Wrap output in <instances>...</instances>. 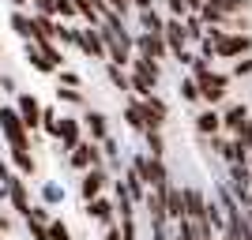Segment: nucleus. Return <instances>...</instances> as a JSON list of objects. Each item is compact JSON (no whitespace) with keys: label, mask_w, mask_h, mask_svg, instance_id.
I'll list each match as a JSON object with an SVG mask.
<instances>
[{"label":"nucleus","mask_w":252,"mask_h":240,"mask_svg":"<svg viewBox=\"0 0 252 240\" xmlns=\"http://www.w3.org/2000/svg\"><path fill=\"white\" fill-rule=\"evenodd\" d=\"M53 42H61V45H68V49H75V27L61 23V27H57V38H53Z\"/></svg>","instance_id":"obj_35"},{"label":"nucleus","mask_w":252,"mask_h":240,"mask_svg":"<svg viewBox=\"0 0 252 240\" xmlns=\"http://www.w3.org/2000/svg\"><path fill=\"white\" fill-rule=\"evenodd\" d=\"M136 56H143V60H166L169 49H166V34H147V30H139L136 34Z\"/></svg>","instance_id":"obj_8"},{"label":"nucleus","mask_w":252,"mask_h":240,"mask_svg":"<svg viewBox=\"0 0 252 240\" xmlns=\"http://www.w3.org/2000/svg\"><path fill=\"white\" fill-rule=\"evenodd\" d=\"M143 139H147L151 158H166V132H143Z\"/></svg>","instance_id":"obj_27"},{"label":"nucleus","mask_w":252,"mask_h":240,"mask_svg":"<svg viewBox=\"0 0 252 240\" xmlns=\"http://www.w3.org/2000/svg\"><path fill=\"white\" fill-rule=\"evenodd\" d=\"M136 19H139V30H147V34H162V30H166V15H162L158 8L136 11Z\"/></svg>","instance_id":"obj_22"},{"label":"nucleus","mask_w":252,"mask_h":240,"mask_svg":"<svg viewBox=\"0 0 252 240\" xmlns=\"http://www.w3.org/2000/svg\"><path fill=\"white\" fill-rule=\"evenodd\" d=\"M8 203H11V210H15L19 218H27V214H31V207H34V203H31V191H27V177H19V173L11 177Z\"/></svg>","instance_id":"obj_14"},{"label":"nucleus","mask_w":252,"mask_h":240,"mask_svg":"<svg viewBox=\"0 0 252 240\" xmlns=\"http://www.w3.org/2000/svg\"><path fill=\"white\" fill-rule=\"evenodd\" d=\"M11 30H15V34H19V38H23V42H34V38H38V23H34V15H31V11H23V8H15V11H11Z\"/></svg>","instance_id":"obj_18"},{"label":"nucleus","mask_w":252,"mask_h":240,"mask_svg":"<svg viewBox=\"0 0 252 240\" xmlns=\"http://www.w3.org/2000/svg\"><path fill=\"white\" fill-rule=\"evenodd\" d=\"M155 4H162V0H155Z\"/></svg>","instance_id":"obj_47"},{"label":"nucleus","mask_w":252,"mask_h":240,"mask_svg":"<svg viewBox=\"0 0 252 240\" xmlns=\"http://www.w3.org/2000/svg\"><path fill=\"white\" fill-rule=\"evenodd\" d=\"M245 75H252V56H241V60L230 68V79H245Z\"/></svg>","instance_id":"obj_36"},{"label":"nucleus","mask_w":252,"mask_h":240,"mask_svg":"<svg viewBox=\"0 0 252 240\" xmlns=\"http://www.w3.org/2000/svg\"><path fill=\"white\" fill-rule=\"evenodd\" d=\"M42 199H45V207H57V203H64V188L61 184H42Z\"/></svg>","instance_id":"obj_31"},{"label":"nucleus","mask_w":252,"mask_h":240,"mask_svg":"<svg viewBox=\"0 0 252 240\" xmlns=\"http://www.w3.org/2000/svg\"><path fill=\"white\" fill-rule=\"evenodd\" d=\"M15 113H19V120L27 124V132H38V128H42V102H38L31 90H19V94H15Z\"/></svg>","instance_id":"obj_7"},{"label":"nucleus","mask_w":252,"mask_h":240,"mask_svg":"<svg viewBox=\"0 0 252 240\" xmlns=\"http://www.w3.org/2000/svg\"><path fill=\"white\" fill-rule=\"evenodd\" d=\"M203 4H211V8L226 11V15H241V11H249V8H252L249 0H203Z\"/></svg>","instance_id":"obj_28"},{"label":"nucleus","mask_w":252,"mask_h":240,"mask_svg":"<svg viewBox=\"0 0 252 240\" xmlns=\"http://www.w3.org/2000/svg\"><path fill=\"white\" fill-rule=\"evenodd\" d=\"M109 11H117V15H125L128 19V11H132V0H102Z\"/></svg>","instance_id":"obj_38"},{"label":"nucleus","mask_w":252,"mask_h":240,"mask_svg":"<svg viewBox=\"0 0 252 240\" xmlns=\"http://www.w3.org/2000/svg\"><path fill=\"white\" fill-rule=\"evenodd\" d=\"M68 165H72L75 173H87V169H102V165H105L102 146H98L94 139H83V143L75 146V150H68Z\"/></svg>","instance_id":"obj_4"},{"label":"nucleus","mask_w":252,"mask_h":240,"mask_svg":"<svg viewBox=\"0 0 252 240\" xmlns=\"http://www.w3.org/2000/svg\"><path fill=\"white\" fill-rule=\"evenodd\" d=\"M57 83H61V86H75V90H79V86H83V75L72 72V68H57Z\"/></svg>","instance_id":"obj_32"},{"label":"nucleus","mask_w":252,"mask_h":240,"mask_svg":"<svg viewBox=\"0 0 252 240\" xmlns=\"http://www.w3.org/2000/svg\"><path fill=\"white\" fill-rule=\"evenodd\" d=\"M23 56H27V64H31L34 72H42V75H57V68H53V64L42 56V49H38L34 42H27V45H23Z\"/></svg>","instance_id":"obj_23"},{"label":"nucleus","mask_w":252,"mask_h":240,"mask_svg":"<svg viewBox=\"0 0 252 240\" xmlns=\"http://www.w3.org/2000/svg\"><path fill=\"white\" fill-rule=\"evenodd\" d=\"M200 83V102L203 105H215L219 109L222 102H226V94H230V72H219V68H211L203 79H196Z\"/></svg>","instance_id":"obj_2"},{"label":"nucleus","mask_w":252,"mask_h":240,"mask_svg":"<svg viewBox=\"0 0 252 240\" xmlns=\"http://www.w3.org/2000/svg\"><path fill=\"white\" fill-rule=\"evenodd\" d=\"M249 105L245 102H230L226 109H222V135H230V139H241L245 124H249Z\"/></svg>","instance_id":"obj_6"},{"label":"nucleus","mask_w":252,"mask_h":240,"mask_svg":"<svg viewBox=\"0 0 252 240\" xmlns=\"http://www.w3.org/2000/svg\"><path fill=\"white\" fill-rule=\"evenodd\" d=\"M117 225H121V237H125V240H139L136 218H121V221H117Z\"/></svg>","instance_id":"obj_37"},{"label":"nucleus","mask_w":252,"mask_h":240,"mask_svg":"<svg viewBox=\"0 0 252 240\" xmlns=\"http://www.w3.org/2000/svg\"><path fill=\"white\" fill-rule=\"evenodd\" d=\"M8 229H11V218L4 214V210H0V233H8Z\"/></svg>","instance_id":"obj_43"},{"label":"nucleus","mask_w":252,"mask_h":240,"mask_svg":"<svg viewBox=\"0 0 252 240\" xmlns=\"http://www.w3.org/2000/svg\"><path fill=\"white\" fill-rule=\"evenodd\" d=\"M219 240H233V237H230V233H222V237H219Z\"/></svg>","instance_id":"obj_45"},{"label":"nucleus","mask_w":252,"mask_h":240,"mask_svg":"<svg viewBox=\"0 0 252 240\" xmlns=\"http://www.w3.org/2000/svg\"><path fill=\"white\" fill-rule=\"evenodd\" d=\"M166 214H169V225H177L181 218H189V207H185V184H169L166 188Z\"/></svg>","instance_id":"obj_17"},{"label":"nucleus","mask_w":252,"mask_h":240,"mask_svg":"<svg viewBox=\"0 0 252 240\" xmlns=\"http://www.w3.org/2000/svg\"><path fill=\"white\" fill-rule=\"evenodd\" d=\"M49 240H72V229L61 218H49Z\"/></svg>","instance_id":"obj_34"},{"label":"nucleus","mask_w":252,"mask_h":240,"mask_svg":"<svg viewBox=\"0 0 252 240\" xmlns=\"http://www.w3.org/2000/svg\"><path fill=\"white\" fill-rule=\"evenodd\" d=\"M139 105H143V116H147V132H166V124H169V105L162 102L158 94L139 98Z\"/></svg>","instance_id":"obj_10"},{"label":"nucleus","mask_w":252,"mask_h":240,"mask_svg":"<svg viewBox=\"0 0 252 240\" xmlns=\"http://www.w3.org/2000/svg\"><path fill=\"white\" fill-rule=\"evenodd\" d=\"M125 120H128V128L132 132H147V116H143V105H139V98L136 94H128V102H125Z\"/></svg>","instance_id":"obj_21"},{"label":"nucleus","mask_w":252,"mask_h":240,"mask_svg":"<svg viewBox=\"0 0 252 240\" xmlns=\"http://www.w3.org/2000/svg\"><path fill=\"white\" fill-rule=\"evenodd\" d=\"M42 132L49 139H57V132H61V120H57V105H42Z\"/></svg>","instance_id":"obj_26"},{"label":"nucleus","mask_w":252,"mask_h":240,"mask_svg":"<svg viewBox=\"0 0 252 240\" xmlns=\"http://www.w3.org/2000/svg\"><path fill=\"white\" fill-rule=\"evenodd\" d=\"M0 83H4V90H8V94H19V90H15V79H11V75H4Z\"/></svg>","instance_id":"obj_41"},{"label":"nucleus","mask_w":252,"mask_h":240,"mask_svg":"<svg viewBox=\"0 0 252 240\" xmlns=\"http://www.w3.org/2000/svg\"><path fill=\"white\" fill-rule=\"evenodd\" d=\"M132 8L143 11V8H158V4H155V0H132Z\"/></svg>","instance_id":"obj_42"},{"label":"nucleus","mask_w":252,"mask_h":240,"mask_svg":"<svg viewBox=\"0 0 252 240\" xmlns=\"http://www.w3.org/2000/svg\"><path fill=\"white\" fill-rule=\"evenodd\" d=\"M57 102L79 105V109H83V105H87V94H83V90H75V86H61V90H57Z\"/></svg>","instance_id":"obj_29"},{"label":"nucleus","mask_w":252,"mask_h":240,"mask_svg":"<svg viewBox=\"0 0 252 240\" xmlns=\"http://www.w3.org/2000/svg\"><path fill=\"white\" fill-rule=\"evenodd\" d=\"M109 184H113V173H109L105 165H102V169H87L83 180H79V195H83V203L98 199L105 188H109Z\"/></svg>","instance_id":"obj_9"},{"label":"nucleus","mask_w":252,"mask_h":240,"mask_svg":"<svg viewBox=\"0 0 252 240\" xmlns=\"http://www.w3.org/2000/svg\"><path fill=\"white\" fill-rule=\"evenodd\" d=\"M57 143H61L64 154H68V150H75V146L83 143V120H79V116H61V132H57Z\"/></svg>","instance_id":"obj_13"},{"label":"nucleus","mask_w":252,"mask_h":240,"mask_svg":"<svg viewBox=\"0 0 252 240\" xmlns=\"http://www.w3.org/2000/svg\"><path fill=\"white\" fill-rule=\"evenodd\" d=\"M241 143L252 150V113H249V124H245V132H241Z\"/></svg>","instance_id":"obj_40"},{"label":"nucleus","mask_w":252,"mask_h":240,"mask_svg":"<svg viewBox=\"0 0 252 240\" xmlns=\"http://www.w3.org/2000/svg\"><path fill=\"white\" fill-rule=\"evenodd\" d=\"M8 161L15 165V173L19 177H34V169H38V161H34L31 146H8Z\"/></svg>","instance_id":"obj_19"},{"label":"nucleus","mask_w":252,"mask_h":240,"mask_svg":"<svg viewBox=\"0 0 252 240\" xmlns=\"http://www.w3.org/2000/svg\"><path fill=\"white\" fill-rule=\"evenodd\" d=\"M87 218L91 221H98V225H117V207H113V199H105V195H98V199H91L87 203Z\"/></svg>","instance_id":"obj_15"},{"label":"nucleus","mask_w":252,"mask_h":240,"mask_svg":"<svg viewBox=\"0 0 252 240\" xmlns=\"http://www.w3.org/2000/svg\"><path fill=\"white\" fill-rule=\"evenodd\" d=\"M75 49L87 60H105V42H102V27H75Z\"/></svg>","instance_id":"obj_5"},{"label":"nucleus","mask_w":252,"mask_h":240,"mask_svg":"<svg viewBox=\"0 0 252 240\" xmlns=\"http://www.w3.org/2000/svg\"><path fill=\"white\" fill-rule=\"evenodd\" d=\"M105 79H109V86H113V90H121V94H132L128 68H121V64H105Z\"/></svg>","instance_id":"obj_24"},{"label":"nucleus","mask_w":252,"mask_h":240,"mask_svg":"<svg viewBox=\"0 0 252 240\" xmlns=\"http://www.w3.org/2000/svg\"><path fill=\"white\" fill-rule=\"evenodd\" d=\"M181 102H189V105H203L200 102V83H196V79H192V75H185V79H181Z\"/></svg>","instance_id":"obj_25"},{"label":"nucleus","mask_w":252,"mask_h":240,"mask_svg":"<svg viewBox=\"0 0 252 240\" xmlns=\"http://www.w3.org/2000/svg\"><path fill=\"white\" fill-rule=\"evenodd\" d=\"M121 184L128 188V195H132V203H136V207L147 199V184H143V177H139L132 165H125V173H121Z\"/></svg>","instance_id":"obj_20"},{"label":"nucleus","mask_w":252,"mask_h":240,"mask_svg":"<svg viewBox=\"0 0 252 240\" xmlns=\"http://www.w3.org/2000/svg\"><path fill=\"white\" fill-rule=\"evenodd\" d=\"M166 49H169V56H173V60H177L181 53L189 49V30H185V19H169L166 15Z\"/></svg>","instance_id":"obj_12"},{"label":"nucleus","mask_w":252,"mask_h":240,"mask_svg":"<svg viewBox=\"0 0 252 240\" xmlns=\"http://www.w3.org/2000/svg\"><path fill=\"white\" fill-rule=\"evenodd\" d=\"M249 184H252V161H249Z\"/></svg>","instance_id":"obj_46"},{"label":"nucleus","mask_w":252,"mask_h":240,"mask_svg":"<svg viewBox=\"0 0 252 240\" xmlns=\"http://www.w3.org/2000/svg\"><path fill=\"white\" fill-rule=\"evenodd\" d=\"M0 135L8 139V146H31V132L19 120L15 105H0Z\"/></svg>","instance_id":"obj_3"},{"label":"nucleus","mask_w":252,"mask_h":240,"mask_svg":"<svg viewBox=\"0 0 252 240\" xmlns=\"http://www.w3.org/2000/svg\"><path fill=\"white\" fill-rule=\"evenodd\" d=\"M83 132H87V139H94V143H102L105 135H109V116L102 113V109H87L83 116Z\"/></svg>","instance_id":"obj_16"},{"label":"nucleus","mask_w":252,"mask_h":240,"mask_svg":"<svg viewBox=\"0 0 252 240\" xmlns=\"http://www.w3.org/2000/svg\"><path fill=\"white\" fill-rule=\"evenodd\" d=\"M162 8H166L169 19H185V15H189V4H185V0H162Z\"/></svg>","instance_id":"obj_33"},{"label":"nucleus","mask_w":252,"mask_h":240,"mask_svg":"<svg viewBox=\"0 0 252 240\" xmlns=\"http://www.w3.org/2000/svg\"><path fill=\"white\" fill-rule=\"evenodd\" d=\"M102 240H125V237H121V225H105V229H102Z\"/></svg>","instance_id":"obj_39"},{"label":"nucleus","mask_w":252,"mask_h":240,"mask_svg":"<svg viewBox=\"0 0 252 240\" xmlns=\"http://www.w3.org/2000/svg\"><path fill=\"white\" fill-rule=\"evenodd\" d=\"M192 120H196V135H203V139L222 135V109H215V105H200Z\"/></svg>","instance_id":"obj_11"},{"label":"nucleus","mask_w":252,"mask_h":240,"mask_svg":"<svg viewBox=\"0 0 252 240\" xmlns=\"http://www.w3.org/2000/svg\"><path fill=\"white\" fill-rule=\"evenodd\" d=\"M11 4H15V8H31V0H11Z\"/></svg>","instance_id":"obj_44"},{"label":"nucleus","mask_w":252,"mask_h":240,"mask_svg":"<svg viewBox=\"0 0 252 240\" xmlns=\"http://www.w3.org/2000/svg\"><path fill=\"white\" fill-rule=\"evenodd\" d=\"M53 15H57L61 23L79 19V15H75V0H53Z\"/></svg>","instance_id":"obj_30"},{"label":"nucleus","mask_w":252,"mask_h":240,"mask_svg":"<svg viewBox=\"0 0 252 240\" xmlns=\"http://www.w3.org/2000/svg\"><path fill=\"white\" fill-rule=\"evenodd\" d=\"M132 169H136L147 191H166L173 180H169V169H166V158H151V154H136L132 158Z\"/></svg>","instance_id":"obj_1"}]
</instances>
